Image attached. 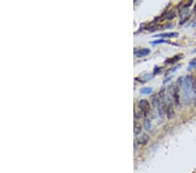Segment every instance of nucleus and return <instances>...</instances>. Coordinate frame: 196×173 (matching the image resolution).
Here are the masks:
<instances>
[{"instance_id": "obj_1", "label": "nucleus", "mask_w": 196, "mask_h": 173, "mask_svg": "<svg viewBox=\"0 0 196 173\" xmlns=\"http://www.w3.org/2000/svg\"><path fill=\"white\" fill-rule=\"evenodd\" d=\"M182 92L183 98L185 101H190L193 96V78L190 75H187L184 78L182 81Z\"/></svg>"}, {"instance_id": "obj_2", "label": "nucleus", "mask_w": 196, "mask_h": 173, "mask_svg": "<svg viewBox=\"0 0 196 173\" xmlns=\"http://www.w3.org/2000/svg\"><path fill=\"white\" fill-rule=\"evenodd\" d=\"M138 106L142 113V115L144 116H147L150 112H151V106H150V103L148 102L147 100H145V99H142L138 103Z\"/></svg>"}, {"instance_id": "obj_3", "label": "nucleus", "mask_w": 196, "mask_h": 173, "mask_svg": "<svg viewBox=\"0 0 196 173\" xmlns=\"http://www.w3.org/2000/svg\"><path fill=\"white\" fill-rule=\"evenodd\" d=\"M166 114L167 115V117L169 119L173 118L174 116V110L173 108V104L170 99H168V102H166Z\"/></svg>"}, {"instance_id": "obj_4", "label": "nucleus", "mask_w": 196, "mask_h": 173, "mask_svg": "<svg viewBox=\"0 0 196 173\" xmlns=\"http://www.w3.org/2000/svg\"><path fill=\"white\" fill-rule=\"evenodd\" d=\"M172 96H173V101L174 102V103L179 106V88L177 86L173 87Z\"/></svg>"}, {"instance_id": "obj_5", "label": "nucleus", "mask_w": 196, "mask_h": 173, "mask_svg": "<svg viewBox=\"0 0 196 173\" xmlns=\"http://www.w3.org/2000/svg\"><path fill=\"white\" fill-rule=\"evenodd\" d=\"M150 53V50L147 48H142V49H135L134 50V55L138 58H141L144 56H146Z\"/></svg>"}, {"instance_id": "obj_6", "label": "nucleus", "mask_w": 196, "mask_h": 173, "mask_svg": "<svg viewBox=\"0 0 196 173\" xmlns=\"http://www.w3.org/2000/svg\"><path fill=\"white\" fill-rule=\"evenodd\" d=\"M148 141H149V137L146 134H142V135L139 136L136 139V142L141 145H146L148 142Z\"/></svg>"}, {"instance_id": "obj_7", "label": "nucleus", "mask_w": 196, "mask_h": 173, "mask_svg": "<svg viewBox=\"0 0 196 173\" xmlns=\"http://www.w3.org/2000/svg\"><path fill=\"white\" fill-rule=\"evenodd\" d=\"M178 33H163L160 34H156L154 37L155 38H161V39H171V38H174L177 37Z\"/></svg>"}, {"instance_id": "obj_8", "label": "nucleus", "mask_w": 196, "mask_h": 173, "mask_svg": "<svg viewBox=\"0 0 196 173\" xmlns=\"http://www.w3.org/2000/svg\"><path fill=\"white\" fill-rule=\"evenodd\" d=\"M181 58H182V55H180V54H179V55H176V56H174V57H172V58L167 59V60L165 61V64H169V65L175 64Z\"/></svg>"}, {"instance_id": "obj_9", "label": "nucleus", "mask_w": 196, "mask_h": 173, "mask_svg": "<svg viewBox=\"0 0 196 173\" xmlns=\"http://www.w3.org/2000/svg\"><path fill=\"white\" fill-rule=\"evenodd\" d=\"M141 130H142V126L140 122L138 121H134V126H133V131H134V134L137 136V135H140L141 133Z\"/></svg>"}, {"instance_id": "obj_10", "label": "nucleus", "mask_w": 196, "mask_h": 173, "mask_svg": "<svg viewBox=\"0 0 196 173\" xmlns=\"http://www.w3.org/2000/svg\"><path fill=\"white\" fill-rule=\"evenodd\" d=\"M152 91H153V88H152V87H143V88H141V89L140 90L141 94H150Z\"/></svg>"}, {"instance_id": "obj_11", "label": "nucleus", "mask_w": 196, "mask_h": 173, "mask_svg": "<svg viewBox=\"0 0 196 173\" xmlns=\"http://www.w3.org/2000/svg\"><path fill=\"white\" fill-rule=\"evenodd\" d=\"M144 127L146 130H151V121L149 120H145L144 121Z\"/></svg>"}, {"instance_id": "obj_12", "label": "nucleus", "mask_w": 196, "mask_h": 173, "mask_svg": "<svg viewBox=\"0 0 196 173\" xmlns=\"http://www.w3.org/2000/svg\"><path fill=\"white\" fill-rule=\"evenodd\" d=\"M195 67H196V58H195V59H193V60L189 62L188 70L192 69V68H195Z\"/></svg>"}, {"instance_id": "obj_13", "label": "nucleus", "mask_w": 196, "mask_h": 173, "mask_svg": "<svg viewBox=\"0 0 196 173\" xmlns=\"http://www.w3.org/2000/svg\"><path fill=\"white\" fill-rule=\"evenodd\" d=\"M162 43H167L166 40L161 39H158V40H154V41H152L151 44H153V45H158V44H162Z\"/></svg>"}, {"instance_id": "obj_14", "label": "nucleus", "mask_w": 196, "mask_h": 173, "mask_svg": "<svg viewBox=\"0 0 196 173\" xmlns=\"http://www.w3.org/2000/svg\"><path fill=\"white\" fill-rule=\"evenodd\" d=\"M164 17H166L165 19H172V18H174V17H175V13H174V12H169V13L166 14Z\"/></svg>"}, {"instance_id": "obj_15", "label": "nucleus", "mask_w": 196, "mask_h": 173, "mask_svg": "<svg viewBox=\"0 0 196 173\" xmlns=\"http://www.w3.org/2000/svg\"><path fill=\"white\" fill-rule=\"evenodd\" d=\"M179 68V65H178L177 67H174V68H173L171 70H168L167 71V73H171V72H174V71H175L176 69H178Z\"/></svg>"}, {"instance_id": "obj_16", "label": "nucleus", "mask_w": 196, "mask_h": 173, "mask_svg": "<svg viewBox=\"0 0 196 173\" xmlns=\"http://www.w3.org/2000/svg\"><path fill=\"white\" fill-rule=\"evenodd\" d=\"M193 26H194V27H195V26H196V17L195 18L194 22H193Z\"/></svg>"}, {"instance_id": "obj_17", "label": "nucleus", "mask_w": 196, "mask_h": 173, "mask_svg": "<svg viewBox=\"0 0 196 173\" xmlns=\"http://www.w3.org/2000/svg\"><path fill=\"white\" fill-rule=\"evenodd\" d=\"M194 12H195V13H196V5L195 7V9H194Z\"/></svg>"}, {"instance_id": "obj_18", "label": "nucleus", "mask_w": 196, "mask_h": 173, "mask_svg": "<svg viewBox=\"0 0 196 173\" xmlns=\"http://www.w3.org/2000/svg\"><path fill=\"white\" fill-rule=\"evenodd\" d=\"M136 1H137V0H134V2H136Z\"/></svg>"}]
</instances>
